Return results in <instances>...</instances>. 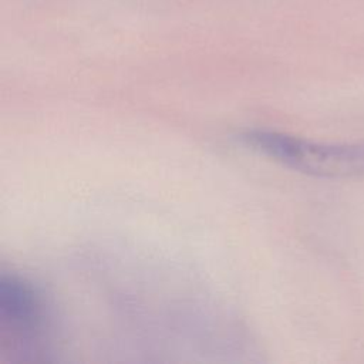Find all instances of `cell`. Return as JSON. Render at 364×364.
<instances>
[{
	"mask_svg": "<svg viewBox=\"0 0 364 364\" xmlns=\"http://www.w3.org/2000/svg\"><path fill=\"white\" fill-rule=\"evenodd\" d=\"M239 138L246 146L310 176L331 179L364 176V141L316 142L267 129H247Z\"/></svg>",
	"mask_w": 364,
	"mask_h": 364,
	"instance_id": "obj_1",
	"label": "cell"
},
{
	"mask_svg": "<svg viewBox=\"0 0 364 364\" xmlns=\"http://www.w3.org/2000/svg\"><path fill=\"white\" fill-rule=\"evenodd\" d=\"M0 318L24 337L36 336L44 323V301L33 283L17 274L0 276Z\"/></svg>",
	"mask_w": 364,
	"mask_h": 364,
	"instance_id": "obj_2",
	"label": "cell"
}]
</instances>
